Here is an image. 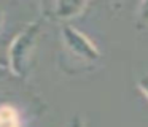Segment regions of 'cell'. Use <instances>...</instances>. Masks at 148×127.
I'll return each mask as SVG.
<instances>
[{
    "label": "cell",
    "instance_id": "obj_1",
    "mask_svg": "<svg viewBox=\"0 0 148 127\" xmlns=\"http://www.w3.org/2000/svg\"><path fill=\"white\" fill-rule=\"evenodd\" d=\"M38 33L40 25L30 24L11 41L10 49H8V64L11 67V72H14V75L24 76L29 73L34 62V56H35Z\"/></svg>",
    "mask_w": 148,
    "mask_h": 127
},
{
    "label": "cell",
    "instance_id": "obj_2",
    "mask_svg": "<svg viewBox=\"0 0 148 127\" xmlns=\"http://www.w3.org/2000/svg\"><path fill=\"white\" fill-rule=\"evenodd\" d=\"M62 40H64L65 46L70 53L77 54L84 59H96L99 56L97 49L91 44V41L88 40L84 35H81L78 30L72 27H64L62 29Z\"/></svg>",
    "mask_w": 148,
    "mask_h": 127
},
{
    "label": "cell",
    "instance_id": "obj_3",
    "mask_svg": "<svg viewBox=\"0 0 148 127\" xmlns=\"http://www.w3.org/2000/svg\"><path fill=\"white\" fill-rule=\"evenodd\" d=\"M45 6L48 8V11L45 14L54 19L73 18L84 8L83 3H75V2H54V3H46Z\"/></svg>",
    "mask_w": 148,
    "mask_h": 127
},
{
    "label": "cell",
    "instance_id": "obj_4",
    "mask_svg": "<svg viewBox=\"0 0 148 127\" xmlns=\"http://www.w3.org/2000/svg\"><path fill=\"white\" fill-rule=\"evenodd\" d=\"M23 117L16 107L11 103L0 105V127H21Z\"/></svg>",
    "mask_w": 148,
    "mask_h": 127
},
{
    "label": "cell",
    "instance_id": "obj_5",
    "mask_svg": "<svg viewBox=\"0 0 148 127\" xmlns=\"http://www.w3.org/2000/svg\"><path fill=\"white\" fill-rule=\"evenodd\" d=\"M138 86H140L142 92H143V94L148 97V75L142 76V78H140V81H138Z\"/></svg>",
    "mask_w": 148,
    "mask_h": 127
},
{
    "label": "cell",
    "instance_id": "obj_6",
    "mask_svg": "<svg viewBox=\"0 0 148 127\" xmlns=\"http://www.w3.org/2000/svg\"><path fill=\"white\" fill-rule=\"evenodd\" d=\"M67 127H81V122H80V119L78 117H73V119L69 122V126Z\"/></svg>",
    "mask_w": 148,
    "mask_h": 127
},
{
    "label": "cell",
    "instance_id": "obj_7",
    "mask_svg": "<svg viewBox=\"0 0 148 127\" xmlns=\"http://www.w3.org/2000/svg\"><path fill=\"white\" fill-rule=\"evenodd\" d=\"M3 24H5V13L2 11V10H0V30H2Z\"/></svg>",
    "mask_w": 148,
    "mask_h": 127
}]
</instances>
